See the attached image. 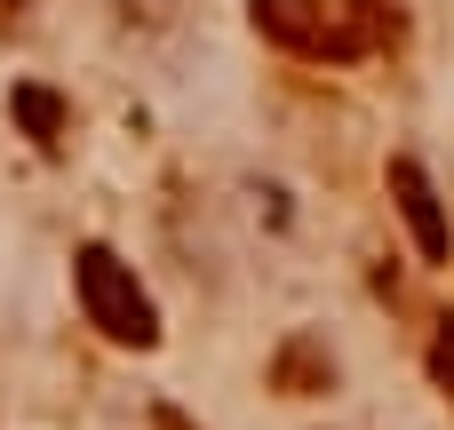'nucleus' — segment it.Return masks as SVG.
<instances>
[{"label": "nucleus", "instance_id": "f257e3e1", "mask_svg": "<svg viewBox=\"0 0 454 430\" xmlns=\"http://www.w3.org/2000/svg\"><path fill=\"white\" fill-rule=\"evenodd\" d=\"M72 279H80V311H88V327H96L104 343H120V351H152V343H160V311H152L144 279H136L104 239H88V247L72 255Z\"/></svg>", "mask_w": 454, "mask_h": 430}, {"label": "nucleus", "instance_id": "f03ea898", "mask_svg": "<svg viewBox=\"0 0 454 430\" xmlns=\"http://www.w3.org/2000/svg\"><path fill=\"white\" fill-rule=\"evenodd\" d=\"M247 24L303 64H359L367 56V32L351 24V8H327V0H247Z\"/></svg>", "mask_w": 454, "mask_h": 430}, {"label": "nucleus", "instance_id": "7ed1b4c3", "mask_svg": "<svg viewBox=\"0 0 454 430\" xmlns=\"http://www.w3.org/2000/svg\"><path fill=\"white\" fill-rule=\"evenodd\" d=\"M383 184H391V199H399V223L415 231L423 263H447V255H454V231H447V207H439V184L423 176V160H391Z\"/></svg>", "mask_w": 454, "mask_h": 430}, {"label": "nucleus", "instance_id": "20e7f679", "mask_svg": "<svg viewBox=\"0 0 454 430\" xmlns=\"http://www.w3.org/2000/svg\"><path fill=\"white\" fill-rule=\"evenodd\" d=\"M271 391H279V399H319V391H335L327 343H319V335H287V343L271 351Z\"/></svg>", "mask_w": 454, "mask_h": 430}, {"label": "nucleus", "instance_id": "39448f33", "mask_svg": "<svg viewBox=\"0 0 454 430\" xmlns=\"http://www.w3.org/2000/svg\"><path fill=\"white\" fill-rule=\"evenodd\" d=\"M8 112H16V128H24L40 152H64V136H72V104H64L56 88L24 80V88H8Z\"/></svg>", "mask_w": 454, "mask_h": 430}, {"label": "nucleus", "instance_id": "423d86ee", "mask_svg": "<svg viewBox=\"0 0 454 430\" xmlns=\"http://www.w3.org/2000/svg\"><path fill=\"white\" fill-rule=\"evenodd\" d=\"M351 24L367 32V48H399V0H351Z\"/></svg>", "mask_w": 454, "mask_h": 430}, {"label": "nucleus", "instance_id": "0eeeda50", "mask_svg": "<svg viewBox=\"0 0 454 430\" xmlns=\"http://www.w3.org/2000/svg\"><path fill=\"white\" fill-rule=\"evenodd\" d=\"M431 383L454 399V319H439V327H431Z\"/></svg>", "mask_w": 454, "mask_h": 430}, {"label": "nucleus", "instance_id": "6e6552de", "mask_svg": "<svg viewBox=\"0 0 454 430\" xmlns=\"http://www.w3.org/2000/svg\"><path fill=\"white\" fill-rule=\"evenodd\" d=\"M152 430H192V423H184L176 407H152Z\"/></svg>", "mask_w": 454, "mask_h": 430}, {"label": "nucleus", "instance_id": "1a4fd4ad", "mask_svg": "<svg viewBox=\"0 0 454 430\" xmlns=\"http://www.w3.org/2000/svg\"><path fill=\"white\" fill-rule=\"evenodd\" d=\"M0 16H8V24H16V16H24V0H0Z\"/></svg>", "mask_w": 454, "mask_h": 430}]
</instances>
